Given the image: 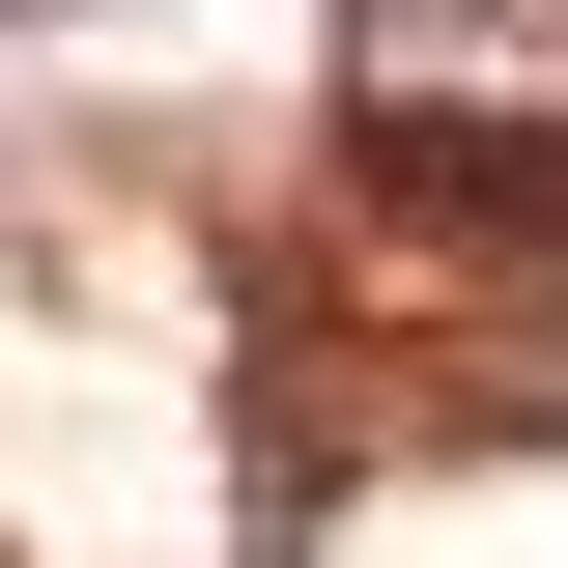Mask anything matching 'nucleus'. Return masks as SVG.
Listing matches in <instances>:
<instances>
[{"label":"nucleus","instance_id":"1","mask_svg":"<svg viewBox=\"0 0 568 568\" xmlns=\"http://www.w3.org/2000/svg\"><path fill=\"white\" fill-rule=\"evenodd\" d=\"M369 114H540L568 85V0H342Z\"/></svg>","mask_w":568,"mask_h":568}]
</instances>
